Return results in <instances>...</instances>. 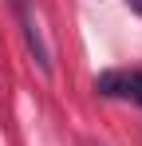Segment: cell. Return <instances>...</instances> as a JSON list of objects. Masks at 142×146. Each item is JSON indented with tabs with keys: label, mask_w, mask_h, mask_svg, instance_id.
Masks as SVG:
<instances>
[{
	"label": "cell",
	"mask_w": 142,
	"mask_h": 146,
	"mask_svg": "<svg viewBox=\"0 0 142 146\" xmlns=\"http://www.w3.org/2000/svg\"><path fill=\"white\" fill-rule=\"evenodd\" d=\"M130 87H134V71H103L95 79V91L107 99H130Z\"/></svg>",
	"instance_id": "cell-1"
},
{
	"label": "cell",
	"mask_w": 142,
	"mask_h": 146,
	"mask_svg": "<svg viewBox=\"0 0 142 146\" xmlns=\"http://www.w3.org/2000/svg\"><path fill=\"white\" fill-rule=\"evenodd\" d=\"M130 99L142 103V71H134V87H130Z\"/></svg>",
	"instance_id": "cell-2"
},
{
	"label": "cell",
	"mask_w": 142,
	"mask_h": 146,
	"mask_svg": "<svg viewBox=\"0 0 142 146\" xmlns=\"http://www.w3.org/2000/svg\"><path fill=\"white\" fill-rule=\"evenodd\" d=\"M126 8H130V12H138V16H142V0H126Z\"/></svg>",
	"instance_id": "cell-3"
},
{
	"label": "cell",
	"mask_w": 142,
	"mask_h": 146,
	"mask_svg": "<svg viewBox=\"0 0 142 146\" xmlns=\"http://www.w3.org/2000/svg\"><path fill=\"white\" fill-rule=\"evenodd\" d=\"M16 8H28V0H16Z\"/></svg>",
	"instance_id": "cell-4"
}]
</instances>
